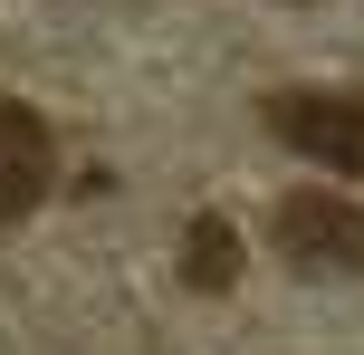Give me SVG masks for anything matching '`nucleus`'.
<instances>
[{
	"label": "nucleus",
	"mask_w": 364,
	"mask_h": 355,
	"mask_svg": "<svg viewBox=\"0 0 364 355\" xmlns=\"http://www.w3.org/2000/svg\"><path fill=\"white\" fill-rule=\"evenodd\" d=\"M269 134L297 144L307 164H326V173H364V96H346V87H278Z\"/></svg>",
	"instance_id": "f257e3e1"
},
{
	"label": "nucleus",
	"mask_w": 364,
	"mask_h": 355,
	"mask_svg": "<svg viewBox=\"0 0 364 355\" xmlns=\"http://www.w3.org/2000/svg\"><path fill=\"white\" fill-rule=\"evenodd\" d=\"M278 250L316 279H364V211L346 192H288L278 202Z\"/></svg>",
	"instance_id": "f03ea898"
},
{
	"label": "nucleus",
	"mask_w": 364,
	"mask_h": 355,
	"mask_svg": "<svg viewBox=\"0 0 364 355\" xmlns=\"http://www.w3.org/2000/svg\"><path fill=\"white\" fill-rule=\"evenodd\" d=\"M48 173H58V144H48V125H38V106L0 96V221H19V211L48 202Z\"/></svg>",
	"instance_id": "7ed1b4c3"
},
{
	"label": "nucleus",
	"mask_w": 364,
	"mask_h": 355,
	"mask_svg": "<svg viewBox=\"0 0 364 355\" xmlns=\"http://www.w3.org/2000/svg\"><path fill=\"white\" fill-rule=\"evenodd\" d=\"M182 279H192V288H230L240 279V240H230L220 211H201V221L182 231Z\"/></svg>",
	"instance_id": "20e7f679"
}]
</instances>
